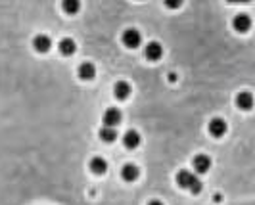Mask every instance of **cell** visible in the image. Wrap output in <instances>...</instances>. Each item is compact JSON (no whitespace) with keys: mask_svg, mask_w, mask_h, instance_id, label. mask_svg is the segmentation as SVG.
Returning a JSON list of instances; mask_svg holds the SVG:
<instances>
[{"mask_svg":"<svg viewBox=\"0 0 255 205\" xmlns=\"http://www.w3.org/2000/svg\"><path fill=\"white\" fill-rule=\"evenodd\" d=\"M75 48H77V45H75L73 39H62V41H60V52H62L64 56H71V54L75 52Z\"/></svg>","mask_w":255,"mask_h":205,"instance_id":"9a60e30c","label":"cell"},{"mask_svg":"<svg viewBox=\"0 0 255 205\" xmlns=\"http://www.w3.org/2000/svg\"><path fill=\"white\" fill-rule=\"evenodd\" d=\"M175 181H177V184H179L181 188H185V190L192 192V194H200V192H202V182H200V179H198L194 173L186 171V169H183V171L177 173Z\"/></svg>","mask_w":255,"mask_h":205,"instance_id":"6da1fadb","label":"cell"},{"mask_svg":"<svg viewBox=\"0 0 255 205\" xmlns=\"http://www.w3.org/2000/svg\"><path fill=\"white\" fill-rule=\"evenodd\" d=\"M79 77H81L83 81H93L94 77H96V68H94L91 62L81 64V66H79Z\"/></svg>","mask_w":255,"mask_h":205,"instance_id":"4fadbf2b","label":"cell"},{"mask_svg":"<svg viewBox=\"0 0 255 205\" xmlns=\"http://www.w3.org/2000/svg\"><path fill=\"white\" fill-rule=\"evenodd\" d=\"M33 46H35V50H37V52L45 54V52L50 50L52 41H50V37H46V35H37V37L33 39Z\"/></svg>","mask_w":255,"mask_h":205,"instance_id":"7c38bea8","label":"cell"},{"mask_svg":"<svg viewBox=\"0 0 255 205\" xmlns=\"http://www.w3.org/2000/svg\"><path fill=\"white\" fill-rule=\"evenodd\" d=\"M148 205H163L160 200H152V202H148Z\"/></svg>","mask_w":255,"mask_h":205,"instance_id":"ac0fdd59","label":"cell"},{"mask_svg":"<svg viewBox=\"0 0 255 205\" xmlns=\"http://www.w3.org/2000/svg\"><path fill=\"white\" fill-rule=\"evenodd\" d=\"M144 56L148 58V60H152V62H156V60H160L163 56V48L160 43H148L146 48H144Z\"/></svg>","mask_w":255,"mask_h":205,"instance_id":"9c48e42d","label":"cell"},{"mask_svg":"<svg viewBox=\"0 0 255 205\" xmlns=\"http://www.w3.org/2000/svg\"><path fill=\"white\" fill-rule=\"evenodd\" d=\"M236 106L240 108V110H244V112H250L252 108H254V96H252V92H240L238 96H236Z\"/></svg>","mask_w":255,"mask_h":205,"instance_id":"ba28073f","label":"cell"},{"mask_svg":"<svg viewBox=\"0 0 255 205\" xmlns=\"http://www.w3.org/2000/svg\"><path fill=\"white\" fill-rule=\"evenodd\" d=\"M98 137L102 138L104 142H114L117 138V131L116 129H112V127H102L100 133H98Z\"/></svg>","mask_w":255,"mask_h":205,"instance_id":"2e32d148","label":"cell"},{"mask_svg":"<svg viewBox=\"0 0 255 205\" xmlns=\"http://www.w3.org/2000/svg\"><path fill=\"white\" fill-rule=\"evenodd\" d=\"M89 167H91V171L94 175H104L108 171V161L104 158H93L91 163H89Z\"/></svg>","mask_w":255,"mask_h":205,"instance_id":"5bb4252c","label":"cell"},{"mask_svg":"<svg viewBox=\"0 0 255 205\" xmlns=\"http://www.w3.org/2000/svg\"><path fill=\"white\" fill-rule=\"evenodd\" d=\"M102 121H104V127H112L116 129L117 125L121 123V112L117 108H108L104 115H102Z\"/></svg>","mask_w":255,"mask_h":205,"instance_id":"7a4b0ae2","label":"cell"},{"mask_svg":"<svg viewBox=\"0 0 255 205\" xmlns=\"http://www.w3.org/2000/svg\"><path fill=\"white\" fill-rule=\"evenodd\" d=\"M114 94L117 100H127L131 96V85L127 81H117L114 85Z\"/></svg>","mask_w":255,"mask_h":205,"instance_id":"8fae6325","label":"cell"},{"mask_svg":"<svg viewBox=\"0 0 255 205\" xmlns=\"http://www.w3.org/2000/svg\"><path fill=\"white\" fill-rule=\"evenodd\" d=\"M232 27L238 31V33H248L250 27H252V18L248 14H238L234 20H232Z\"/></svg>","mask_w":255,"mask_h":205,"instance_id":"8992f818","label":"cell"},{"mask_svg":"<svg viewBox=\"0 0 255 205\" xmlns=\"http://www.w3.org/2000/svg\"><path fill=\"white\" fill-rule=\"evenodd\" d=\"M225 133H227V123H225V119L215 117V119L209 121V135H211V137L221 138V137H225Z\"/></svg>","mask_w":255,"mask_h":205,"instance_id":"3957f363","label":"cell"},{"mask_svg":"<svg viewBox=\"0 0 255 205\" xmlns=\"http://www.w3.org/2000/svg\"><path fill=\"white\" fill-rule=\"evenodd\" d=\"M192 167H194L196 173L204 175V173H208L209 169H211V159H209L206 154H198V156L192 159Z\"/></svg>","mask_w":255,"mask_h":205,"instance_id":"5b68a950","label":"cell"},{"mask_svg":"<svg viewBox=\"0 0 255 205\" xmlns=\"http://www.w3.org/2000/svg\"><path fill=\"white\" fill-rule=\"evenodd\" d=\"M123 43H125L127 48H139L140 43H142L140 31H137V29H127V31L123 33Z\"/></svg>","mask_w":255,"mask_h":205,"instance_id":"277c9868","label":"cell"},{"mask_svg":"<svg viewBox=\"0 0 255 205\" xmlns=\"http://www.w3.org/2000/svg\"><path fill=\"white\" fill-rule=\"evenodd\" d=\"M123 144H125V148H129V150H135V148H139L140 146V135L135 131V129H131V131H127L125 135H123Z\"/></svg>","mask_w":255,"mask_h":205,"instance_id":"30bf717a","label":"cell"},{"mask_svg":"<svg viewBox=\"0 0 255 205\" xmlns=\"http://www.w3.org/2000/svg\"><path fill=\"white\" fill-rule=\"evenodd\" d=\"M79 8H81V4H79L77 0H66V2H64V10H66L68 14H75Z\"/></svg>","mask_w":255,"mask_h":205,"instance_id":"e0dca14e","label":"cell"},{"mask_svg":"<svg viewBox=\"0 0 255 205\" xmlns=\"http://www.w3.org/2000/svg\"><path fill=\"white\" fill-rule=\"evenodd\" d=\"M140 171L137 165H133V163H127V165H123V169H121V179L125 181V182H135L137 179H139Z\"/></svg>","mask_w":255,"mask_h":205,"instance_id":"52a82bcc","label":"cell"}]
</instances>
